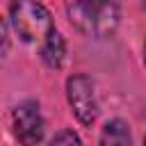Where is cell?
<instances>
[{
    "label": "cell",
    "instance_id": "7",
    "mask_svg": "<svg viewBox=\"0 0 146 146\" xmlns=\"http://www.w3.org/2000/svg\"><path fill=\"white\" fill-rule=\"evenodd\" d=\"M48 146H82V141H80V137H78L75 130L64 128V130L55 132V137L48 141Z\"/></svg>",
    "mask_w": 146,
    "mask_h": 146
},
{
    "label": "cell",
    "instance_id": "6",
    "mask_svg": "<svg viewBox=\"0 0 146 146\" xmlns=\"http://www.w3.org/2000/svg\"><path fill=\"white\" fill-rule=\"evenodd\" d=\"M98 144H100V146H132L130 125H128L123 119H110V121L100 128Z\"/></svg>",
    "mask_w": 146,
    "mask_h": 146
},
{
    "label": "cell",
    "instance_id": "3",
    "mask_svg": "<svg viewBox=\"0 0 146 146\" xmlns=\"http://www.w3.org/2000/svg\"><path fill=\"white\" fill-rule=\"evenodd\" d=\"M66 100L82 125H91L98 119V91L87 73H73L66 80Z\"/></svg>",
    "mask_w": 146,
    "mask_h": 146
},
{
    "label": "cell",
    "instance_id": "8",
    "mask_svg": "<svg viewBox=\"0 0 146 146\" xmlns=\"http://www.w3.org/2000/svg\"><path fill=\"white\" fill-rule=\"evenodd\" d=\"M9 50V30H7V23L0 18V57L7 55Z\"/></svg>",
    "mask_w": 146,
    "mask_h": 146
},
{
    "label": "cell",
    "instance_id": "4",
    "mask_svg": "<svg viewBox=\"0 0 146 146\" xmlns=\"http://www.w3.org/2000/svg\"><path fill=\"white\" fill-rule=\"evenodd\" d=\"M11 128H14L16 139L23 146H36L43 139V132H46V123H43L39 103L36 100L18 103L11 112Z\"/></svg>",
    "mask_w": 146,
    "mask_h": 146
},
{
    "label": "cell",
    "instance_id": "2",
    "mask_svg": "<svg viewBox=\"0 0 146 146\" xmlns=\"http://www.w3.org/2000/svg\"><path fill=\"white\" fill-rule=\"evenodd\" d=\"M9 21H11V27L18 34V39L25 43H32V46H41L46 41V36L55 30L52 14L39 0H11Z\"/></svg>",
    "mask_w": 146,
    "mask_h": 146
},
{
    "label": "cell",
    "instance_id": "1",
    "mask_svg": "<svg viewBox=\"0 0 146 146\" xmlns=\"http://www.w3.org/2000/svg\"><path fill=\"white\" fill-rule=\"evenodd\" d=\"M75 30L91 39H107L121 23V0H62Z\"/></svg>",
    "mask_w": 146,
    "mask_h": 146
},
{
    "label": "cell",
    "instance_id": "5",
    "mask_svg": "<svg viewBox=\"0 0 146 146\" xmlns=\"http://www.w3.org/2000/svg\"><path fill=\"white\" fill-rule=\"evenodd\" d=\"M39 55H41V59H43V64H46L48 68L59 71V68L64 66V62H66V41H64V36H62V32L52 30V32L46 36V41L41 43Z\"/></svg>",
    "mask_w": 146,
    "mask_h": 146
}]
</instances>
